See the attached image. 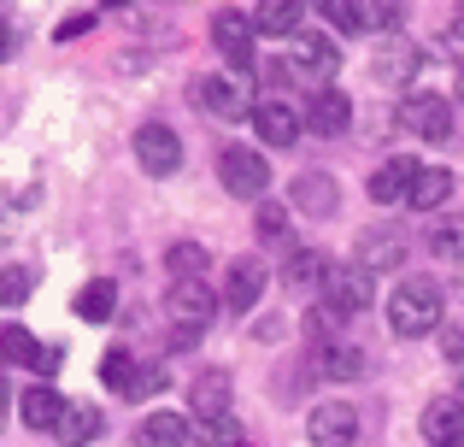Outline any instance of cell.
Instances as JSON below:
<instances>
[{
  "instance_id": "obj_6",
  "label": "cell",
  "mask_w": 464,
  "mask_h": 447,
  "mask_svg": "<svg viewBox=\"0 0 464 447\" xmlns=\"http://www.w3.org/2000/svg\"><path fill=\"white\" fill-rule=\"evenodd\" d=\"M59 359H65L59 342H35L24 324H0V365H24V371H47L53 377Z\"/></svg>"
},
{
  "instance_id": "obj_22",
  "label": "cell",
  "mask_w": 464,
  "mask_h": 447,
  "mask_svg": "<svg viewBox=\"0 0 464 447\" xmlns=\"http://www.w3.org/2000/svg\"><path fill=\"white\" fill-rule=\"evenodd\" d=\"M295 200L312 212V219H329V212L341 207V189L329 183L324 171H306V177H295Z\"/></svg>"
},
{
  "instance_id": "obj_11",
  "label": "cell",
  "mask_w": 464,
  "mask_h": 447,
  "mask_svg": "<svg viewBox=\"0 0 464 447\" xmlns=\"http://www.w3.org/2000/svg\"><path fill=\"white\" fill-rule=\"evenodd\" d=\"M265 283H271V271H265V259H253V253H241V259H229V271H224V306L236 312H253L259 306V295H265Z\"/></svg>"
},
{
  "instance_id": "obj_33",
  "label": "cell",
  "mask_w": 464,
  "mask_h": 447,
  "mask_svg": "<svg viewBox=\"0 0 464 447\" xmlns=\"http://www.w3.org/2000/svg\"><path fill=\"white\" fill-rule=\"evenodd\" d=\"M253 224H259V241H288V229H295L283 200H259V219H253Z\"/></svg>"
},
{
  "instance_id": "obj_19",
  "label": "cell",
  "mask_w": 464,
  "mask_h": 447,
  "mask_svg": "<svg viewBox=\"0 0 464 447\" xmlns=\"http://www.w3.org/2000/svg\"><path fill=\"white\" fill-rule=\"evenodd\" d=\"M24 424L30 430H53L59 436V424H65V413H71V401L59 389H47V383H35V389H24Z\"/></svg>"
},
{
  "instance_id": "obj_39",
  "label": "cell",
  "mask_w": 464,
  "mask_h": 447,
  "mask_svg": "<svg viewBox=\"0 0 464 447\" xmlns=\"http://www.w3.org/2000/svg\"><path fill=\"white\" fill-rule=\"evenodd\" d=\"M459 101H464V71H459Z\"/></svg>"
},
{
  "instance_id": "obj_9",
  "label": "cell",
  "mask_w": 464,
  "mask_h": 447,
  "mask_svg": "<svg viewBox=\"0 0 464 447\" xmlns=\"http://www.w3.org/2000/svg\"><path fill=\"white\" fill-rule=\"evenodd\" d=\"M165 312H170V324H177L182 335H200L206 324H212V312H218V295L206 288V277L200 283H170Z\"/></svg>"
},
{
  "instance_id": "obj_26",
  "label": "cell",
  "mask_w": 464,
  "mask_h": 447,
  "mask_svg": "<svg viewBox=\"0 0 464 447\" xmlns=\"http://www.w3.org/2000/svg\"><path fill=\"white\" fill-rule=\"evenodd\" d=\"M324 271H329V259H324V253H317V248H300L295 259L283 265V283H288V288H312V283L324 288Z\"/></svg>"
},
{
  "instance_id": "obj_10",
  "label": "cell",
  "mask_w": 464,
  "mask_h": 447,
  "mask_svg": "<svg viewBox=\"0 0 464 447\" xmlns=\"http://www.w3.org/2000/svg\"><path fill=\"white\" fill-rule=\"evenodd\" d=\"M306 442L312 447H353L359 442V413L347 401H324L306 413Z\"/></svg>"
},
{
  "instance_id": "obj_32",
  "label": "cell",
  "mask_w": 464,
  "mask_h": 447,
  "mask_svg": "<svg viewBox=\"0 0 464 447\" xmlns=\"http://www.w3.org/2000/svg\"><path fill=\"white\" fill-rule=\"evenodd\" d=\"M430 253H435V259H459L464 265V219L430 224Z\"/></svg>"
},
{
  "instance_id": "obj_15",
  "label": "cell",
  "mask_w": 464,
  "mask_h": 447,
  "mask_svg": "<svg viewBox=\"0 0 464 447\" xmlns=\"http://www.w3.org/2000/svg\"><path fill=\"white\" fill-rule=\"evenodd\" d=\"M418 171H423L418 160L394 153V160H382V165L371 171V183H364V189H371L376 207H394V200H411V183H418Z\"/></svg>"
},
{
  "instance_id": "obj_5",
  "label": "cell",
  "mask_w": 464,
  "mask_h": 447,
  "mask_svg": "<svg viewBox=\"0 0 464 447\" xmlns=\"http://www.w3.org/2000/svg\"><path fill=\"white\" fill-rule=\"evenodd\" d=\"M218 183H224L236 200H265L271 165H265V153H253V148H224L218 153Z\"/></svg>"
},
{
  "instance_id": "obj_34",
  "label": "cell",
  "mask_w": 464,
  "mask_h": 447,
  "mask_svg": "<svg viewBox=\"0 0 464 447\" xmlns=\"http://www.w3.org/2000/svg\"><path fill=\"white\" fill-rule=\"evenodd\" d=\"M89 30H94V12H71V18L53 30V42H77V35H89Z\"/></svg>"
},
{
  "instance_id": "obj_7",
  "label": "cell",
  "mask_w": 464,
  "mask_h": 447,
  "mask_svg": "<svg viewBox=\"0 0 464 447\" xmlns=\"http://www.w3.org/2000/svg\"><path fill=\"white\" fill-rule=\"evenodd\" d=\"M229 401H236V377L224 365H206L194 371L188 383V418L194 424H212V418H229Z\"/></svg>"
},
{
  "instance_id": "obj_13",
  "label": "cell",
  "mask_w": 464,
  "mask_h": 447,
  "mask_svg": "<svg viewBox=\"0 0 464 447\" xmlns=\"http://www.w3.org/2000/svg\"><path fill=\"white\" fill-rule=\"evenodd\" d=\"M400 259H406V236H400L394 224H376V229H364L359 236V271H400Z\"/></svg>"
},
{
  "instance_id": "obj_4",
  "label": "cell",
  "mask_w": 464,
  "mask_h": 447,
  "mask_svg": "<svg viewBox=\"0 0 464 447\" xmlns=\"http://www.w3.org/2000/svg\"><path fill=\"white\" fill-rule=\"evenodd\" d=\"M371 300H376L371 271H359V265H329L324 271V306L335 318H359V312H371Z\"/></svg>"
},
{
  "instance_id": "obj_36",
  "label": "cell",
  "mask_w": 464,
  "mask_h": 447,
  "mask_svg": "<svg viewBox=\"0 0 464 447\" xmlns=\"http://www.w3.org/2000/svg\"><path fill=\"white\" fill-rule=\"evenodd\" d=\"M288 77H295L288 59H271V65H265V83H276V89H288Z\"/></svg>"
},
{
  "instance_id": "obj_2",
  "label": "cell",
  "mask_w": 464,
  "mask_h": 447,
  "mask_svg": "<svg viewBox=\"0 0 464 447\" xmlns=\"http://www.w3.org/2000/svg\"><path fill=\"white\" fill-rule=\"evenodd\" d=\"M394 124L406 130V136H418V141H447L453 136V106H447L441 94H430V89H411L406 101L394 106Z\"/></svg>"
},
{
  "instance_id": "obj_35",
  "label": "cell",
  "mask_w": 464,
  "mask_h": 447,
  "mask_svg": "<svg viewBox=\"0 0 464 447\" xmlns=\"http://www.w3.org/2000/svg\"><path fill=\"white\" fill-rule=\"evenodd\" d=\"M441 354L453 359V365H464V318H453V324L441 330Z\"/></svg>"
},
{
  "instance_id": "obj_24",
  "label": "cell",
  "mask_w": 464,
  "mask_h": 447,
  "mask_svg": "<svg viewBox=\"0 0 464 447\" xmlns=\"http://www.w3.org/2000/svg\"><path fill=\"white\" fill-rule=\"evenodd\" d=\"M101 436H106L101 406H71L65 424H59V442H65V447H89V442H101Z\"/></svg>"
},
{
  "instance_id": "obj_8",
  "label": "cell",
  "mask_w": 464,
  "mask_h": 447,
  "mask_svg": "<svg viewBox=\"0 0 464 447\" xmlns=\"http://www.w3.org/2000/svg\"><path fill=\"white\" fill-rule=\"evenodd\" d=\"M136 160H141V171H148V177H177L182 171V136L153 118V124L136 130Z\"/></svg>"
},
{
  "instance_id": "obj_14",
  "label": "cell",
  "mask_w": 464,
  "mask_h": 447,
  "mask_svg": "<svg viewBox=\"0 0 464 447\" xmlns=\"http://www.w3.org/2000/svg\"><path fill=\"white\" fill-rule=\"evenodd\" d=\"M194 101H200V106H206L212 118H229V124L253 112L247 89H241L236 77H194Z\"/></svg>"
},
{
  "instance_id": "obj_30",
  "label": "cell",
  "mask_w": 464,
  "mask_h": 447,
  "mask_svg": "<svg viewBox=\"0 0 464 447\" xmlns=\"http://www.w3.org/2000/svg\"><path fill=\"white\" fill-rule=\"evenodd\" d=\"M30 295H35V271H30V265H0V312L24 306Z\"/></svg>"
},
{
  "instance_id": "obj_29",
  "label": "cell",
  "mask_w": 464,
  "mask_h": 447,
  "mask_svg": "<svg viewBox=\"0 0 464 447\" xmlns=\"http://www.w3.org/2000/svg\"><path fill=\"white\" fill-rule=\"evenodd\" d=\"M364 365H371V359H364L359 347H347V342H329V347H324V377L353 383V377H364Z\"/></svg>"
},
{
  "instance_id": "obj_16",
  "label": "cell",
  "mask_w": 464,
  "mask_h": 447,
  "mask_svg": "<svg viewBox=\"0 0 464 447\" xmlns=\"http://www.w3.org/2000/svg\"><path fill=\"white\" fill-rule=\"evenodd\" d=\"M423 442L464 447V401H459V394H441V401L423 406Z\"/></svg>"
},
{
  "instance_id": "obj_38",
  "label": "cell",
  "mask_w": 464,
  "mask_h": 447,
  "mask_svg": "<svg viewBox=\"0 0 464 447\" xmlns=\"http://www.w3.org/2000/svg\"><path fill=\"white\" fill-rule=\"evenodd\" d=\"M0 406H6V377H0Z\"/></svg>"
},
{
  "instance_id": "obj_27",
  "label": "cell",
  "mask_w": 464,
  "mask_h": 447,
  "mask_svg": "<svg viewBox=\"0 0 464 447\" xmlns=\"http://www.w3.org/2000/svg\"><path fill=\"white\" fill-rule=\"evenodd\" d=\"M136 377H141V371H136V359H130V347H106V354H101V383H106V389L130 394Z\"/></svg>"
},
{
  "instance_id": "obj_41",
  "label": "cell",
  "mask_w": 464,
  "mask_h": 447,
  "mask_svg": "<svg viewBox=\"0 0 464 447\" xmlns=\"http://www.w3.org/2000/svg\"><path fill=\"white\" fill-rule=\"evenodd\" d=\"M459 401H464V371H459Z\"/></svg>"
},
{
  "instance_id": "obj_17",
  "label": "cell",
  "mask_w": 464,
  "mask_h": 447,
  "mask_svg": "<svg viewBox=\"0 0 464 447\" xmlns=\"http://www.w3.org/2000/svg\"><path fill=\"white\" fill-rule=\"evenodd\" d=\"M295 65L306 71L312 83H329L341 71V47L329 42V35H312V30H300L295 35Z\"/></svg>"
},
{
  "instance_id": "obj_1",
  "label": "cell",
  "mask_w": 464,
  "mask_h": 447,
  "mask_svg": "<svg viewBox=\"0 0 464 447\" xmlns=\"http://www.w3.org/2000/svg\"><path fill=\"white\" fill-rule=\"evenodd\" d=\"M435 324H441V288H435L430 277H406V283L388 295V330H394L400 342H418Z\"/></svg>"
},
{
  "instance_id": "obj_18",
  "label": "cell",
  "mask_w": 464,
  "mask_h": 447,
  "mask_svg": "<svg viewBox=\"0 0 464 447\" xmlns=\"http://www.w3.org/2000/svg\"><path fill=\"white\" fill-rule=\"evenodd\" d=\"M194 418L188 413H148L136 424V447H188Z\"/></svg>"
},
{
  "instance_id": "obj_31",
  "label": "cell",
  "mask_w": 464,
  "mask_h": 447,
  "mask_svg": "<svg viewBox=\"0 0 464 447\" xmlns=\"http://www.w3.org/2000/svg\"><path fill=\"white\" fill-rule=\"evenodd\" d=\"M165 265L177 271V283H200V271H206V248H200V241H170Z\"/></svg>"
},
{
  "instance_id": "obj_42",
  "label": "cell",
  "mask_w": 464,
  "mask_h": 447,
  "mask_svg": "<svg viewBox=\"0 0 464 447\" xmlns=\"http://www.w3.org/2000/svg\"><path fill=\"white\" fill-rule=\"evenodd\" d=\"M236 447H247V442H236Z\"/></svg>"
},
{
  "instance_id": "obj_37",
  "label": "cell",
  "mask_w": 464,
  "mask_h": 447,
  "mask_svg": "<svg viewBox=\"0 0 464 447\" xmlns=\"http://www.w3.org/2000/svg\"><path fill=\"white\" fill-rule=\"evenodd\" d=\"M12 53H18V30L0 18V59H12Z\"/></svg>"
},
{
  "instance_id": "obj_21",
  "label": "cell",
  "mask_w": 464,
  "mask_h": 447,
  "mask_svg": "<svg viewBox=\"0 0 464 447\" xmlns=\"http://www.w3.org/2000/svg\"><path fill=\"white\" fill-rule=\"evenodd\" d=\"M71 312H77L82 324H106L118 312V283L112 277H94V283L77 288V300H71Z\"/></svg>"
},
{
  "instance_id": "obj_40",
  "label": "cell",
  "mask_w": 464,
  "mask_h": 447,
  "mask_svg": "<svg viewBox=\"0 0 464 447\" xmlns=\"http://www.w3.org/2000/svg\"><path fill=\"white\" fill-rule=\"evenodd\" d=\"M453 30H459V35H464V12H459V24H453Z\"/></svg>"
},
{
  "instance_id": "obj_23",
  "label": "cell",
  "mask_w": 464,
  "mask_h": 447,
  "mask_svg": "<svg viewBox=\"0 0 464 447\" xmlns=\"http://www.w3.org/2000/svg\"><path fill=\"white\" fill-rule=\"evenodd\" d=\"M447 195H453V171H447V165H423L418 183H411V207L435 212V207H447Z\"/></svg>"
},
{
  "instance_id": "obj_12",
  "label": "cell",
  "mask_w": 464,
  "mask_h": 447,
  "mask_svg": "<svg viewBox=\"0 0 464 447\" xmlns=\"http://www.w3.org/2000/svg\"><path fill=\"white\" fill-rule=\"evenodd\" d=\"M247 124L259 130L265 148H295V141H300V112L288 101H276V94H271V101H253Z\"/></svg>"
},
{
  "instance_id": "obj_20",
  "label": "cell",
  "mask_w": 464,
  "mask_h": 447,
  "mask_svg": "<svg viewBox=\"0 0 464 447\" xmlns=\"http://www.w3.org/2000/svg\"><path fill=\"white\" fill-rule=\"evenodd\" d=\"M306 124L317 130V136H341V130L353 124V101L341 89H317L312 106H306Z\"/></svg>"
},
{
  "instance_id": "obj_28",
  "label": "cell",
  "mask_w": 464,
  "mask_h": 447,
  "mask_svg": "<svg viewBox=\"0 0 464 447\" xmlns=\"http://www.w3.org/2000/svg\"><path fill=\"white\" fill-rule=\"evenodd\" d=\"M411 71H418V47L411 42H388L382 53H376V77L382 83H406Z\"/></svg>"
},
{
  "instance_id": "obj_3",
  "label": "cell",
  "mask_w": 464,
  "mask_h": 447,
  "mask_svg": "<svg viewBox=\"0 0 464 447\" xmlns=\"http://www.w3.org/2000/svg\"><path fill=\"white\" fill-rule=\"evenodd\" d=\"M212 47L224 53V65L236 71V77L259 65V47H253V12L218 6V12H212Z\"/></svg>"
},
{
  "instance_id": "obj_25",
  "label": "cell",
  "mask_w": 464,
  "mask_h": 447,
  "mask_svg": "<svg viewBox=\"0 0 464 447\" xmlns=\"http://www.w3.org/2000/svg\"><path fill=\"white\" fill-rule=\"evenodd\" d=\"M253 30H265V35H300V6H295V0H265V6H253Z\"/></svg>"
}]
</instances>
